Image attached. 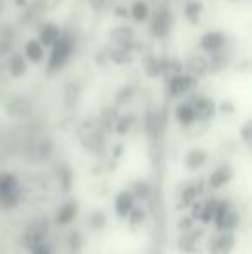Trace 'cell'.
Returning a JSON list of instances; mask_svg holds the SVG:
<instances>
[{
  "mask_svg": "<svg viewBox=\"0 0 252 254\" xmlns=\"http://www.w3.org/2000/svg\"><path fill=\"white\" fill-rule=\"evenodd\" d=\"M52 51H50V56H49V61H47V71L49 73H55V71L62 69L66 66V63L69 61L71 54H73V49H74V42L71 40L69 35H62L54 42L52 45Z\"/></svg>",
  "mask_w": 252,
  "mask_h": 254,
  "instance_id": "1",
  "label": "cell"
},
{
  "mask_svg": "<svg viewBox=\"0 0 252 254\" xmlns=\"http://www.w3.org/2000/svg\"><path fill=\"white\" fill-rule=\"evenodd\" d=\"M19 199V187L17 178L14 175H0V202L3 207H14Z\"/></svg>",
  "mask_w": 252,
  "mask_h": 254,
  "instance_id": "2",
  "label": "cell"
},
{
  "mask_svg": "<svg viewBox=\"0 0 252 254\" xmlns=\"http://www.w3.org/2000/svg\"><path fill=\"white\" fill-rule=\"evenodd\" d=\"M173 26V12L169 7H161V9L155 10L154 17H152L151 24V33L155 38H166L171 31Z\"/></svg>",
  "mask_w": 252,
  "mask_h": 254,
  "instance_id": "3",
  "label": "cell"
},
{
  "mask_svg": "<svg viewBox=\"0 0 252 254\" xmlns=\"http://www.w3.org/2000/svg\"><path fill=\"white\" fill-rule=\"evenodd\" d=\"M197 85V78L192 76L189 73H178L169 76L168 90L171 97H180V95L189 94L190 90H194Z\"/></svg>",
  "mask_w": 252,
  "mask_h": 254,
  "instance_id": "4",
  "label": "cell"
},
{
  "mask_svg": "<svg viewBox=\"0 0 252 254\" xmlns=\"http://www.w3.org/2000/svg\"><path fill=\"white\" fill-rule=\"evenodd\" d=\"M47 228H49V225L44 218H38V220H35L33 223L28 225L26 234H24V242H26L28 248L33 249L35 246L42 244L45 235H47Z\"/></svg>",
  "mask_w": 252,
  "mask_h": 254,
  "instance_id": "5",
  "label": "cell"
},
{
  "mask_svg": "<svg viewBox=\"0 0 252 254\" xmlns=\"http://www.w3.org/2000/svg\"><path fill=\"white\" fill-rule=\"evenodd\" d=\"M199 45H201L202 51L212 54L216 51H221L226 45V37L221 33V31H207L201 37L199 40Z\"/></svg>",
  "mask_w": 252,
  "mask_h": 254,
  "instance_id": "6",
  "label": "cell"
},
{
  "mask_svg": "<svg viewBox=\"0 0 252 254\" xmlns=\"http://www.w3.org/2000/svg\"><path fill=\"white\" fill-rule=\"evenodd\" d=\"M192 109H194L195 120H209L212 118V114L216 113V104L211 101V99L205 97H199L195 99L194 104H192Z\"/></svg>",
  "mask_w": 252,
  "mask_h": 254,
  "instance_id": "7",
  "label": "cell"
},
{
  "mask_svg": "<svg viewBox=\"0 0 252 254\" xmlns=\"http://www.w3.org/2000/svg\"><path fill=\"white\" fill-rule=\"evenodd\" d=\"M61 33H62L61 28H59L55 23H45V24H42L37 40L40 42L44 47H52L54 42L61 37Z\"/></svg>",
  "mask_w": 252,
  "mask_h": 254,
  "instance_id": "8",
  "label": "cell"
},
{
  "mask_svg": "<svg viewBox=\"0 0 252 254\" xmlns=\"http://www.w3.org/2000/svg\"><path fill=\"white\" fill-rule=\"evenodd\" d=\"M133 37H135V31H133V28H130V26H118L109 35V38H111V42L114 45H118V47H128V49L133 44V42H131Z\"/></svg>",
  "mask_w": 252,
  "mask_h": 254,
  "instance_id": "9",
  "label": "cell"
},
{
  "mask_svg": "<svg viewBox=\"0 0 252 254\" xmlns=\"http://www.w3.org/2000/svg\"><path fill=\"white\" fill-rule=\"evenodd\" d=\"M183 67H185L187 73L192 74V76L201 78V76H205V74L209 73V61L202 56H194L187 61Z\"/></svg>",
  "mask_w": 252,
  "mask_h": 254,
  "instance_id": "10",
  "label": "cell"
},
{
  "mask_svg": "<svg viewBox=\"0 0 252 254\" xmlns=\"http://www.w3.org/2000/svg\"><path fill=\"white\" fill-rule=\"evenodd\" d=\"M24 57H26V61H30V63H33V64L42 63L45 57L44 45H42L37 38H30V40L24 44Z\"/></svg>",
  "mask_w": 252,
  "mask_h": 254,
  "instance_id": "11",
  "label": "cell"
},
{
  "mask_svg": "<svg viewBox=\"0 0 252 254\" xmlns=\"http://www.w3.org/2000/svg\"><path fill=\"white\" fill-rule=\"evenodd\" d=\"M235 246V237L230 232H225L223 235H219L214 242H212L209 253L211 254H230Z\"/></svg>",
  "mask_w": 252,
  "mask_h": 254,
  "instance_id": "12",
  "label": "cell"
},
{
  "mask_svg": "<svg viewBox=\"0 0 252 254\" xmlns=\"http://www.w3.org/2000/svg\"><path fill=\"white\" fill-rule=\"evenodd\" d=\"M28 71V61L24 56H21V54H14L12 57H10L9 61V73L12 78H21L24 76Z\"/></svg>",
  "mask_w": 252,
  "mask_h": 254,
  "instance_id": "13",
  "label": "cell"
},
{
  "mask_svg": "<svg viewBox=\"0 0 252 254\" xmlns=\"http://www.w3.org/2000/svg\"><path fill=\"white\" fill-rule=\"evenodd\" d=\"M130 16L133 17L137 23H144V21H147L149 16H151V7H149L147 2H144V0H135L130 9Z\"/></svg>",
  "mask_w": 252,
  "mask_h": 254,
  "instance_id": "14",
  "label": "cell"
},
{
  "mask_svg": "<svg viewBox=\"0 0 252 254\" xmlns=\"http://www.w3.org/2000/svg\"><path fill=\"white\" fill-rule=\"evenodd\" d=\"M202 9H204V3H202L201 0H189V2H185V5H183V14H185V17L192 24H197Z\"/></svg>",
  "mask_w": 252,
  "mask_h": 254,
  "instance_id": "15",
  "label": "cell"
},
{
  "mask_svg": "<svg viewBox=\"0 0 252 254\" xmlns=\"http://www.w3.org/2000/svg\"><path fill=\"white\" fill-rule=\"evenodd\" d=\"M131 209H133V195L128 194V192H121L116 197V213L119 216H126Z\"/></svg>",
  "mask_w": 252,
  "mask_h": 254,
  "instance_id": "16",
  "label": "cell"
},
{
  "mask_svg": "<svg viewBox=\"0 0 252 254\" xmlns=\"http://www.w3.org/2000/svg\"><path fill=\"white\" fill-rule=\"evenodd\" d=\"M109 59L114 64H118V66H125V64L131 63V52L128 47H118V45H116V47L109 52Z\"/></svg>",
  "mask_w": 252,
  "mask_h": 254,
  "instance_id": "17",
  "label": "cell"
},
{
  "mask_svg": "<svg viewBox=\"0 0 252 254\" xmlns=\"http://www.w3.org/2000/svg\"><path fill=\"white\" fill-rule=\"evenodd\" d=\"M230 178H232V170H230L228 166H221L219 170H216L214 173L211 175L209 185L214 187V189H218V187H221V185H225Z\"/></svg>",
  "mask_w": 252,
  "mask_h": 254,
  "instance_id": "18",
  "label": "cell"
},
{
  "mask_svg": "<svg viewBox=\"0 0 252 254\" xmlns=\"http://www.w3.org/2000/svg\"><path fill=\"white\" fill-rule=\"evenodd\" d=\"M175 113H176V120L182 125H185V127H189V125H192L195 121V114L190 104H180Z\"/></svg>",
  "mask_w": 252,
  "mask_h": 254,
  "instance_id": "19",
  "label": "cell"
},
{
  "mask_svg": "<svg viewBox=\"0 0 252 254\" xmlns=\"http://www.w3.org/2000/svg\"><path fill=\"white\" fill-rule=\"evenodd\" d=\"M187 166L192 168V170H195V168L202 166V164L207 161V154H205L202 149H194V151H190L187 154Z\"/></svg>",
  "mask_w": 252,
  "mask_h": 254,
  "instance_id": "20",
  "label": "cell"
},
{
  "mask_svg": "<svg viewBox=\"0 0 252 254\" xmlns=\"http://www.w3.org/2000/svg\"><path fill=\"white\" fill-rule=\"evenodd\" d=\"M145 74L149 78H157L162 74V61L155 57H147L145 59Z\"/></svg>",
  "mask_w": 252,
  "mask_h": 254,
  "instance_id": "21",
  "label": "cell"
},
{
  "mask_svg": "<svg viewBox=\"0 0 252 254\" xmlns=\"http://www.w3.org/2000/svg\"><path fill=\"white\" fill-rule=\"evenodd\" d=\"M76 204L74 202H67L66 206H62L61 207V211H59V214H57V221L61 225H66V223H69V221H73V218L76 216Z\"/></svg>",
  "mask_w": 252,
  "mask_h": 254,
  "instance_id": "22",
  "label": "cell"
},
{
  "mask_svg": "<svg viewBox=\"0 0 252 254\" xmlns=\"http://www.w3.org/2000/svg\"><path fill=\"white\" fill-rule=\"evenodd\" d=\"M178 73H183V64L180 63L178 59L171 57V59H164L162 61V74H178Z\"/></svg>",
  "mask_w": 252,
  "mask_h": 254,
  "instance_id": "23",
  "label": "cell"
},
{
  "mask_svg": "<svg viewBox=\"0 0 252 254\" xmlns=\"http://www.w3.org/2000/svg\"><path fill=\"white\" fill-rule=\"evenodd\" d=\"M216 207H218V201H207L202 204V211H201V220L204 223H209V221L214 218V213H216Z\"/></svg>",
  "mask_w": 252,
  "mask_h": 254,
  "instance_id": "24",
  "label": "cell"
},
{
  "mask_svg": "<svg viewBox=\"0 0 252 254\" xmlns=\"http://www.w3.org/2000/svg\"><path fill=\"white\" fill-rule=\"evenodd\" d=\"M81 251V237L78 232H73L69 235V253L71 254H80Z\"/></svg>",
  "mask_w": 252,
  "mask_h": 254,
  "instance_id": "25",
  "label": "cell"
},
{
  "mask_svg": "<svg viewBox=\"0 0 252 254\" xmlns=\"http://www.w3.org/2000/svg\"><path fill=\"white\" fill-rule=\"evenodd\" d=\"M16 37V30H14L12 24L3 23L0 24V38H5V40H14Z\"/></svg>",
  "mask_w": 252,
  "mask_h": 254,
  "instance_id": "26",
  "label": "cell"
},
{
  "mask_svg": "<svg viewBox=\"0 0 252 254\" xmlns=\"http://www.w3.org/2000/svg\"><path fill=\"white\" fill-rule=\"evenodd\" d=\"M14 47V40H5V38H0V57H5L7 54H10Z\"/></svg>",
  "mask_w": 252,
  "mask_h": 254,
  "instance_id": "27",
  "label": "cell"
},
{
  "mask_svg": "<svg viewBox=\"0 0 252 254\" xmlns=\"http://www.w3.org/2000/svg\"><path fill=\"white\" fill-rule=\"evenodd\" d=\"M130 213H131V216H130V223L131 225H138V223H142V221H144L145 213L142 209H133V211H130Z\"/></svg>",
  "mask_w": 252,
  "mask_h": 254,
  "instance_id": "28",
  "label": "cell"
},
{
  "mask_svg": "<svg viewBox=\"0 0 252 254\" xmlns=\"http://www.w3.org/2000/svg\"><path fill=\"white\" fill-rule=\"evenodd\" d=\"M131 123H133V118H123L121 121L118 123V128L116 130L119 131V133H126L128 130H130V127H131Z\"/></svg>",
  "mask_w": 252,
  "mask_h": 254,
  "instance_id": "29",
  "label": "cell"
},
{
  "mask_svg": "<svg viewBox=\"0 0 252 254\" xmlns=\"http://www.w3.org/2000/svg\"><path fill=\"white\" fill-rule=\"evenodd\" d=\"M195 195H197V189H189V190L183 194V204H190V202H194V199H195Z\"/></svg>",
  "mask_w": 252,
  "mask_h": 254,
  "instance_id": "30",
  "label": "cell"
},
{
  "mask_svg": "<svg viewBox=\"0 0 252 254\" xmlns=\"http://www.w3.org/2000/svg\"><path fill=\"white\" fill-rule=\"evenodd\" d=\"M31 253H33V254H52L50 248H49V246H45L44 242H42V244H38V246H35V248L31 249Z\"/></svg>",
  "mask_w": 252,
  "mask_h": 254,
  "instance_id": "31",
  "label": "cell"
},
{
  "mask_svg": "<svg viewBox=\"0 0 252 254\" xmlns=\"http://www.w3.org/2000/svg\"><path fill=\"white\" fill-rule=\"evenodd\" d=\"M251 130H252V123H251V121H247V123L244 125V128H242V137H244V140H246V142H251Z\"/></svg>",
  "mask_w": 252,
  "mask_h": 254,
  "instance_id": "32",
  "label": "cell"
},
{
  "mask_svg": "<svg viewBox=\"0 0 252 254\" xmlns=\"http://www.w3.org/2000/svg\"><path fill=\"white\" fill-rule=\"evenodd\" d=\"M114 16H118V17H128V16H130V10H128L126 7L118 5L114 9Z\"/></svg>",
  "mask_w": 252,
  "mask_h": 254,
  "instance_id": "33",
  "label": "cell"
},
{
  "mask_svg": "<svg viewBox=\"0 0 252 254\" xmlns=\"http://www.w3.org/2000/svg\"><path fill=\"white\" fill-rule=\"evenodd\" d=\"M105 2H107V0H90V5L94 10H101L102 7L105 5Z\"/></svg>",
  "mask_w": 252,
  "mask_h": 254,
  "instance_id": "34",
  "label": "cell"
},
{
  "mask_svg": "<svg viewBox=\"0 0 252 254\" xmlns=\"http://www.w3.org/2000/svg\"><path fill=\"white\" fill-rule=\"evenodd\" d=\"M62 178H64V190H67V189H69V178H71V173H69L67 168H64Z\"/></svg>",
  "mask_w": 252,
  "mask_h": 254,
  "instance_id": "35",
  "label": "cell"
},
{
  "mask_svg": "<svg viewBox=\"0 0 252 254\" xmlns=\"http://www.w3.org/2000/svg\"><path fill=\"white\" fill-rule=\"evenodd\" d=\"M137 192L140 195H145V194H147V185H145V184H138L137 185Z\"/></svg>",
  "mask_w": 252,
  "mask_h": 254,
  "instance_id": "36",
  "label": "cell"
},
{
  "mask_svg": "<svg viewBox=\"0 0 252 254\" xmlns=\"http://www.w3.org/2000/svg\"><path fill=\"white\" fill-rule=\"evenodd\" d=\"M201 211H202V202H197V206L194 207V218H201Z\"/></svg>",
  "mask_w": 252,
  "mask_h": 254,
  "instance_id": "37",
  "label": "cell"
},
{
  "mask_svg": "<svg viewBox=\"0 0 252 254\" xmlns=\"http://www.w3.org/2000/svg\"><path fill=\"white\" fill-rule=\"evenodd\" d=\"M221 111H230V113H233V106L230 102H223L221 104Z\"/></svg>",
  "mask_w": 252,
  "mask_h": 254,
  "instance_id": "38",
  "label": "cell"
},
{
  "mask_svg": "<svg viewBox=\"0 0 252 254\" xmlns=\"http://www.w3.org/2000/svg\"><path fill=\"white\" fill-rule=\"evenodd\" d=\"M14 3L19 7H26L28 5V0H14Z\"/></svg>",
  "mask_w": 252,
  "mask_h": 254,
  "instance_id": "39",
  "label": "cell"
},
{
  "mask_svg": "<svg viewBox=\"0 0 252 254\" xmlns=\"http://www.w3.org/2000/svg\"><path fill=\"white\" fill-rule=\"evenodd\" d=\"M2 9H3V0H0V12H2Z\"/></svg>",
  "mask_w": 252,
  "mask_h": 254,
  "instance_id": "40",
  "label": "cell"
}]
</instances>
